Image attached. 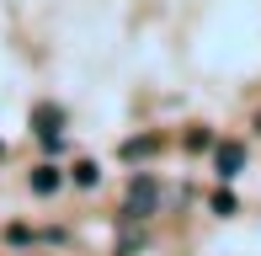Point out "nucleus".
I'll return each mask as SVG.
<instances>
[{"label":"nucleus","mask_w":261,"mask_h":256,"mask_svg":"<svg viewBox=\"0 0 261 256\" xmlns=\"http://www.w3.org/2000/svg\"><path fill=\"white\" fill-rule=\"evenodd\" d=\"M256 134H261V112H256Z\"/></svg>","instance_id":"9"},{"label":"nucleus","mask_w":261,"mask_h":256,"mask_svg":"<svg viewBox=\"0 0 261 256\" xmlns=\"http://www.w3.org/2000/svg\"><path fill=\"white\" fill-rule=\"evenodd\" d=\"M213 166H219L224 182L240 176V166H245V144H234V139H229V144H219V149H213Z\"/></svg>","instance_id":"3"},{"label":"nucleus","mask_w":261,"mask_h":256,"mask_svg":"<svg viewBox=\"0 0 261 256\" xmlns=\"http://www.w3.org/2000/svg\"><path fill=\"white\" fill-rule=\"evenodd\" d=\"M59 187H64V171H59V166H48V160L32 166V192H38V197H48V192H59Z\"/></svg>","instance_id":"4"},{"label":"nucleus","mask_w":261,"mask_h":256,"mask_svg":"<svg viewBox=\"0 0 261 256\" xmlns=\"http://www.w3.org/2000/svg\"><path fill=\"white\" fill-rule=\"evenodd\" d=\"M59 128H64V107H54V101H38V107H32V134L48 139V134H59Z\"/></svg>","instance_id":"2"},{"label":"nucleus","mask_w":261,"mask_h":256,"mask_svg":"<svg viewBox=\"0 0 261 256\" xmlns=\"http://www.w3.org/2000/svg\"><path fill=\"white\" fill-rule=\"evenodd\" d=\"M69 182H75V187H96V182H101L96 160H75V166H69Z\"/></svg>","instance_id":"6"},{"label":"nucleus","mask_w":261,"mask_h":256,"mask_svg":"<svg viewBox=\"0 0 261 256\" xmlns=\"http://www.w3.org/2000/svg\"><path fill=\"white\" fill-rule=\"evenodd\" d=\"M213 214H234V192H229V187L213 192Z\"/></svg>","instance_id":"7"},{"label":"nucleus","mask_w":261,"mask_h":256,"mask_svg":"<svg viewBox=\"0 0 261 256\" xmlns=\"http://www.w3.org/2000/svg\"><path fill=\"white\" fill-rule=\"evenodd\" d=\"M0 160H6V144H0Z\"/></svg>","instance_id":"10"},{"label":"nucleus","mask_w":261,"mask_h":256,"mask_svg":"<svg viewBox=\"0 0 261 256\" xmlns=\"http://www.w3.org/2000/svg\"><path fill=\"white\" fill-rule=\"evenodd\" d=\"M155 149H160L155 134H144V139H123V160H149Z\"/></svg>","instance_id":"5"},{"label":"nucleus","mask_w":261,"mask_h":256,"mask_svg":"<svg viewBox=\"0 0 261 256\" xmlns=\"http://www.w3.org/2000/svg\"><path fill=\"white\" fill-rule=\"evenodd\" d=\"M208 144H213L208 128H192V134H187V149H208Z\"/></svg>","instance_id":"8"},{"label":"nucleus","mask_w":261,"mask_h":256,"mask_svg":"<svg viewBox=\"0 0 261 256\" xmlns=\"http://www.w3.org/2000/svg\"><path fill=\"white\" fill-rule=\"evenodd\" d=\"M155 208H160V182L144 171V176H134V182H128V197H123V219H128V224H139V219H149Z\"/></svg>","instance_id":"1"}]
</instances>
